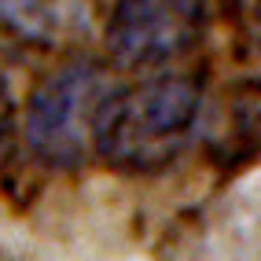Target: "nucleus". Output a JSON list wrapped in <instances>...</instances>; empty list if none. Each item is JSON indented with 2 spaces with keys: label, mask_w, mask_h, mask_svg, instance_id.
<instances>
[{
  "label": "nucleus",
  "mask_w": 261,
  "mask_h": 261,
  "mask_svg": "<svg viewBox=\"0 0 261 261\" xmlns=\"http://www.w3.org/2000/svg\"><path fill=\"white\" fill-rule=\"evenodd\" d=\"M202 92L188 74H151L125 89H111L96 114L92 147L103 162L129 173L169 166L199 125Z\"/></svg>",
  "instance_id": "f257e3e1"
},
{
  "label": "nucleus",
  "mask_w": 261,
  "mask_h": 261,
  "mask_svg": "<svg viewBox=\"0 0 261 261\" xmlns=\"http://www.w3.org/2000/svg\"><path fill=\"white\" fill-rule=\"evenodd\" d=\"M250 30H254V44L261 51V0H254V11H250Z\"/></svg>",
  "instance_id": "0eeeda50"
},
{
  "label": "nucleus",
  "mask_w": 261,
  "mask_h": 261,
  "mask_svg": "<svg viewBox=\"0 0 261 261\" xmlns=\"http://www.w3.org/2000/svg\"><path fill=\"white\" fill-rule=\"evenodd\" d=\"M202 37L199 0H118L107 19V51L129 70H162Z\"/></svg>",
  "instance_id": "7ed1b4c3"
},
{
  "label": "nucleus",
  "mask_w": 261,
  "mask_h": 261,
  "mask_svg": "<svg viewBox=\"0 0 261 261\" xmlns=\"http://www.w3.org/2000/svg\"><path fill=\"white\" fill-rule=\"evenodd\" d=\"M63 26L59 0H0V33L19 44L48 48Z\"/></svg>",
  "instance_id": "20e7f679"
},
{
  "label": "nucleus",
  "mask_w": 261,
  "mask_h": 261,
  "mask_svg": "<svg viewBox=\"0 0 261 261\" xmlns=\"http://www.w3.org/2000/svg\"><path fill=\"white\" fill-rule=\"evenodd\" d=\"M228 140L239 151H261V81L239 85L228 99Z\"/></svg>",
  "instance_id": "39448f33"
},
{
  "label": "nucleus",
  "mask_w": 261,
  "mask_h": 261,
  "mask_svg": "<svg viewBox=\"0 0 261 261\" xmlns=\"http://www.w3.org/2000/svg\"><path fill=\"white\" fill-rule=\"evenodd\" d=\"M15 144V99H11V89L0 77V162L8 159V151Z\"/></svg>",
  "instance_id": "423d86ee"
},
{
  "label": "nucleus",
  "mask_w": 261,
  "mask_h": 261,
  "mask_svg": "<svg viewBox=\"0 0 261 261\" xmlns=\"http://www.w3.org/2000/svg\"><path fill=\"white\" fill-rule=\"evenodd\" d=\"M114 89L107 66L92 59H74L48 74L30 96L26 107V144L41 162L70 169L81 166L96 136V114Z\"/></svg>",
  "instance_id": "f03ea898"
}]
</instances>
